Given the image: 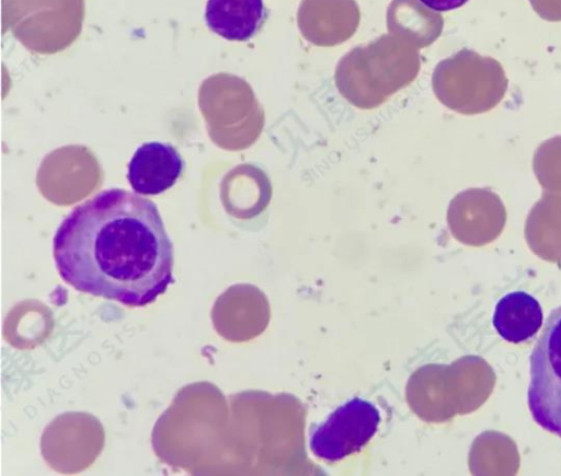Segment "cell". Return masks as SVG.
<instances>
[{
  "label": "cell",
  "mask_w": 561,
  "mask_h": 476,
  "mask_svg": "<svg viewBox=\"0 0 561 476\" xmlns=\"http://www.w3.org/2000/svg\"><path fill=\"white\" fill-rule=\"evenodd\" d=\"M59 276L76 290L140 307L174 281L173 245L154 202L122 188L76 206L53 239Z\"/></svg>",
  "instance_id": "1"
},
{
  "label": "cell",
  "mask_w": 561,
  "mask_h": 476,
  "mask_svg": "<svg viewBox=\"0 0 561 476\" xmlns=\"http://www.w3.org/2000/svg\"><path fill=\"white\" fill-rule=\"evenodd\" d=\"M508 80L494 58L461 50L442 61L433 76L437 97L447 107L474 115L491 111L504 97Z\"/></svg>",
  "instance_id": "2"
},
{
  "label": "cell",
  "mask_w": 561,
  "mask_h": 476,
  "mask_svg": "<svg viewBox=\"0 0 561 476\" xmlns=\"http://www.w3.org/2000/svg\"><path fill=\"white\" fill-rule=\"evenodd\" d=\"M529 362V411L537 425L561 438V306L547 317Z\"/></svg>",
  "instance_id": "3"
},
{
  "label": "cell",
  "mask_w": 561,
  "mask_h": 476,
  "mask_svg": "<svg viewBox=\"0 0 561 476\" xmlns=\"http://www.w3.org/2000/svg\"><path fill=\"white\" fill-rule=\"evenodd\" d=\"M379 423L380 414L376 406L354 397L313 429L310 450L320 460L341 461L360 451L376 434Z\"/></svg>",
  "instance_id": "4"
},
{
  "label": "cell",
  "mask_w": 561,
  "mask_h": 476,
  "mask_svg": "<svg viewBox=\"0 0 561 476\" xmlns=\"http://www.w3.org/2000/svg\"><path fill=\"white\" fill-rule=\"evenodd\" d=\"M506 222V208L489 188H468L449 202L447 223L461 243L479 246L493 241Z\"/></svg>",
  "instance_id": "5"
},
{
  "label": "cell",
  "mask_w": 561,
  "mask_h": 476,
  "mask_svg": "<svg viewBox=\"0 0 561 476\" xmlns=\"http://www.w3.org/2000/svg\"><path fill=\"white\" fill-rule=\"evenodd\" d=\"M183 166L182 156L170 143L146 142L131 156L127 179L135 193L154 196L175 184Z\"/></svg>",
  "instance_id": "6"
},
{
  "label": "cell",
  "mask_w": 561,
  "mask_h": 476,
  "mask_svg": "<svg viewBox=\"0 0 561 476\" xmlns=\"http://www.w3.org/2000/svg\"><path fill=\"white\" fill-rule=\"evenodd\" d=\"M266 19L263 0H207L205 22L218 36L232 42L252 38Z\"/></svg>",
  "instance_id": "7"
},
{
  "label": "cell",
  "mask_w": 561,
  "mask_h": 476,
  "mask_svg": "<svg viewBox=\"0 0 561 476\" xmlns=\"http://www.w3.org/2000/svg\"><path fill=\"white\" fill-rule=\"evenodd\" d=\"M543 313L540 303L525 291H513L496 303L492 323L497 334L511 344L531 339L541 328Z\"/></svg>",
  "instance_id": "8"
},
{
  "label": "cell",
  "mask_w": 561,
  "mask_h": 476,
  "mask_svg": "<svg viewBox=\"0 0 561 476\" xmlns=\"http://www.w3.org/2000/svg\"><path fill=\"white\" fill-rule=\"evenodd\" d=\"M525 236L539 257L561 263V193L542 191L526 218Z\"/></svg>",
  "instance_id": "9"
},
{
  "label": "cell",
  "mask_w": 561,
  "mask_h": 476,
  "mask_svg": "<svg viewBox=\"0 0 561 476\" xmlns=\"http://www.w3.org/2000/svg\"><path fill=\"white\" fill-rule=\"evenodd\" d=\"M533 170L543 191L561 193V136L549 138L538 146Z\"/></svg>",
  "instance_id": "10"
},
{
  "label": "cell",
  "mask_w": 561,
  "mask_h": 476,
  "mask_svg": "<svg viewBox=\"0 0 561 476\" xmlns=\"http://www.w3.org/2000/svg\"><path fill=\"white\" fill-rule=\"evenodd\" d=\"M537 14L547 21H561V0H529Z\"/></svg>",
  "instance_id": "11"
},
{
  "label": "cell",
  "mask_w": 561,
  "mask_h": 476,
  "mask_svg": "<svg viewBox=\"0 0 561 476\" xmlns=\"http://www.w3.org/2000/svg\"><path fill=\"white\" fill-rule=\"evenodd\" d=\"M423 5L435 12H447L456 10L469 0H419Z\"/></svg>",
  "instance_id": "12"
}]
</instances>
